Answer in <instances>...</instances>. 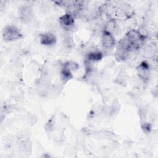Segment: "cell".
I'll return each mask as SVG.
<instances>
[{"mask_svg": "<svg viewBox=\"0 0 158 158\" xmlns=\"http://www.w3.org/2000/svg\"><path fill=\"white\" fill-rule=\"evenodd\" d=\"M125 38L130 44L132 51L133 49H138L144 43L145 36L138 30H131L128 31Z\"/></svg>", "mask_w": 158, "mask_h": 158, "instance_id": "obj_1", "label": "cell"}, {"mask_svg": "<svg viewBox=\"0 0 158 158\" xmlns=\"http://www.w3.org/2000/svg\"><path fill=\"white\" fill-rule=\"evenodd\" d=\"M2 37L6 41H12L20 39L22 37V33L15 26L7 25L3 30Z\"/></svg>", "mask_w": 158, "mask_h": 158, "instance_id": "obj_2", "label": "cell"}, {"mask_svg": "<svg viewBox=\"0 0 158 158\" xmlns=\"http://www.w3.org/2000/svg\"><path fill=\"white\" fill-rule=\"evenodd\" d=\"M59 22L62 28L66 30H71L75 24L74 16L67 12L66 14L60 16L59 19Z\"/></svg>", "mask_w": 158, "mask_h": 158, "instance_id": "obj_3", "label": "cell"}, {"mask_svg": "<svg viewBox=\"0 0 158 158\" xmlns=\"http://www.w3.org/2000/svg\"><path fill=\"white\" fill-rule=\"evenodd\" d=\"M101 43L103 48L106 49L112 48L115 43V38L113 34L107 30H104L101 36Z\"/></svg>", "mask_w": 158, "mask_h": 158, "instance_id": "obj_4", "label": "cell"}, {"mask_svg": "<svg viewBox=\"0 0 158 158\" xmlns=\"http://www.w3.org/2000/svg\"><path fill=\"white\" fill-rule=\"evenodd\" d=\"M138 75L144 81L149 80L150 77L149 66L146 62H141L137 67Z\"/></svg>", "mask_w": 158, "mask_h": 158, "instance_id": "obj_5", "label": "cell"}, {"mask_svg": "<svg viewBox=\"0 0 158 158\" xmlns=\"http://www.w3.org/2000/svg\"><path fill=\"white\" fill-rule=\"evenodd\" d=\"M40 42L44 46H52L56 43V38L55 35L52 33H43L40 35Z\"/></svg>", "mask_w": 158, "mask_h": 158, "instance_id": "obj_6", "label": "cell"}, {"mask_svg": "<svg viewBox=\"0 0 158 158\" xmlns=\"http://www.w3.org/2000/svg\"><path fill=\"white\" fill-rule=\"evenodd\" d=\"M20 18L24 22H29L33 17V10L29 6H22L20 9Z\"/></svg>", "mask_w": 158, "mask_h": 158, "instance_id": "obj_7", "label": "cell"}, {"mask_svg": "<svg viewBox=\"0 0 158 158\" xmlns=\"http://www.w3.org/2000/svg\"><path fill=\"white\" fill-rule=\"evenodd\" d=\"M103 57L102 53L99 51H94L87 54V59L91 62H97L102 59Z\"/></svg>", "mask_w": 158, "mask_h": 158, "instance_id": "obj_8", "label": "cell"}, {"mask_svg": "<svg viewBox=\"0 0 158 158\" xmlns=\"http://www.w3.org/2000/svg\"><path fill=\"white\" fill-rule=\"evenodd\" d=\"M79 65L77 63H76L75 62L73 61H68L66 62L64 65H63V68L66 69L70 71H74L78 69Z\"/></svg>", "mask_w": 158, "mask_h": 158, "instance_id": "obj_9", "label": "cell"}, {"mask_svg": "<svg viewBox=\"0 0 158 158\" xmlns=\"http://www.w3.org/2000/svg\"><path fill=\"white\" fill-rule=\"evenodd\" d=\"M60 74H61L62 79H63L65 81H68L72 78V72L64 68H62Z\"/></svg>", "mask_w": 158, "mask_h": 158, "instance_id": "obj_10", "label": "cell"}]
</instances>
